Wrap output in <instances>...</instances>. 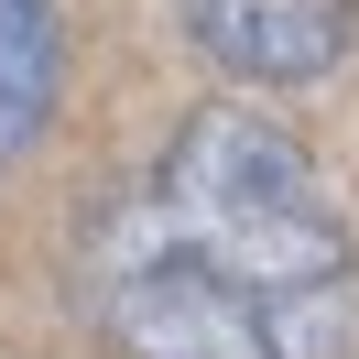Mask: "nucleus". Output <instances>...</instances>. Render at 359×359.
Listing matches in <instances>:
<instances>
[{"mask_svg":"<svg viewBox=\"0 0 359 359\" xmlns=\"http://www.w3.org/2000/svg\"><path fill=\"white\" fill-rule=\"evenodd\" d=\"M153 218L196 272H218L240 305L272 316L283 359H348L359 337V250L337 196L316 185L305 142L272 109H185V131L163 142Z\"/></svg>","mask_w":359,"mask_h":359,"instance_id":"nucleus-1","label":"nucleus"},{"mask_svg":"<svg viewBox=\"0 0 359 359\" xmlns=\"http://www.w3.org/2000/svg\"><path fill=\"white\" fill-rule=\"evenodd\" d=\"M88 305L98 327L131 359H283L272 348V316L240 305L218 272H196L175 240H163L153 207H120L88 250Z\"/></svg>","mask_w":359,"mask_h":359,"instance_id":"nucleus-2","label":"nucleus"},{"mask_svg":"<svg viewBox=\"0 0 359 359\" xmlns=\"http://www.w3.org/2000/svg\"><path fill=\"white\" fill-rule=\"evenodd\" d=\"M196 55H218L250 88H316L359 44V0H175Z\"/></svg>","mask_w":359,"mask_h":359,"instance_id":"nucleus-3","label":"nucleus"},{"mask_svg":"<svg viewBox=\"0 0 359 359\" xmlns=\"http://www.w3.org/2000/svg\"><path fill=\"white\" fill-rule=\"evenodd\" d=\"M55 109V0H0V163Z\"/></svg>","mask_w":359,"mask_h":359,"instance_id":"nucleus-4","label":"nucleus"}]
</instances>
